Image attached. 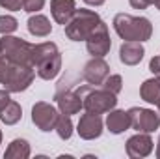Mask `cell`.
I'll use <instances>...</instances> for the list:
<instances>
[{"instance_id":"ac0fdd59","label":"cell","mask_w":160,"mask_h":159,"mask_svg":"<svg viewBox=\"0 0 160 159\" xmlns=\"http://www.w3.org/2000/svg\"><path fill=\"white\" fill-rule=\"evenodd\" d=\"M140 96H142V99L147 101V103H155V105L158 103L160 101V77L158 75H157L155 79H149L142 84Z\"/></svg>"},{"instance_id":"cb8c5ba5","label":"cell","mask_w":160,"mask_h":159,"mask_svg":"<svg viewBox=\"0 0 160 159\" xmlns=\"http://www.w3.org/2000/svg\"><path fill=\"white\" fill-rule=\"evenodd\" d=\"M43 6H45V0H24L22 9L28 13H38L39 9H43Z\"/></svg>"},{"instance_id":"8fae6325","label":"cell","mask_w":160,"mask_h":159,"mask_svg":"<svg viewBox=\"0 0 160 159\" xmlns=\"http://www.w3.org/2000/svg\"><path fill=\"white\" fill-rule=\"evenodd\" d=\"M110 75V66L102 56H93L82 69V79L89 84H102Z\"/></svg>"},{"instance_id":"4fadbf2b","label":"cell","mask_w":160,"mask_h":159,"mask_svg":"<svg viewBox=\"0 0 160 159\" xmlns=\"http://www.w3.org/2000/svg\"><path fill=\"white\" fill-rule=\"evenodd\" d=\"M153 152V139L149 133H138L127 140V154L128 157H145Z\"/></svg>"},{"instance_id":"e0dca14e","label":"cell","mask_w":160,"mask_h":159,"mask_svg":"<svg viewBox=\"0 0 160 159\" xmlns=\"http://www.w3.org/2000/svg\"><path fill=\"white\" fill-rule=\"evenodd\" d=\"M28 32L36 38H45L52 32V25L45 15H32L28 19Z\"/></svg>"},{"instance_id":"52a82bcc","label":"cell","mask_w":160,"mask_h":159,"mask_svg":"<svg viewBox=\"0 0 160 159\" xmlns=\"http://www.w3.org/2000/svg\"><path fill=\"white\" fill-rule=\"evenodd\" d=\"M34 77H36V69L34 68L11 64L9 71H8V77H6V80L2 84L6 86L8 92H22V90H26L32 84Z\"/></svg>"},{"instance_id":"d4e9b609","label":"cell","mask_w":160,"mask_h":159,"mask_svg":"<svg viewBox=\"0 0 160 159\" xmlns=\"http://www.w3.org/2000/svg\"><path fill=\"white\" fill-rule=\"evenodd\" d=\"M24 0H0V6L6 8V9H11V11H19L22 8Z\"/></svg>"},{"instance_id":"30bf717a","label":"cell","mask_w":160,"mask_h":159,"mask_svg":"<svg viewBox=\"0 0 160 159\" xmlns=\"http://www.w3.org/2000/svg\"><path fill=\"white\" fill-rule=\"evenodd\" d=\"M58 118H60V114H58V111L50 103L39 101L32 109V122L39 127L41 131H52L56 127Z\"/></svg>"},{"instance_id":"9c48e42d","label":"cell","mask_w":160,"mask_h":159,"mask_svg":"<svg viewBox=\"0 0 160 159\" xmlns=\"http://www.w3.org/2000/svg\"><path fill=\"white\" fill-rule=\"evenodd\" d=\"M86 47H88V52L91 56H104L110 47H112V41H110V34H108V26L106 23L101 21V25L93 30V34L86 40Z\"/></svg>"},{"instance_id":"603a6c76","label":"cell","mask_w":160,"mask_h":159,"mask_svg":"<svg viewBox=\"0 0 160 159\" xmlns=\"http://www.w3.org/2000/svg\"><path fill=\"white\" fill-rule=\"evenodd\" d=\"M102 84H104L106 90H110L112 94L118 96V94L121 92V86H123V79H121V75H108Z\"/></svg>"},{"instance_id":"7a4b0ae2","label":"cell","mask_w":160,"mask_h":159,"mask_svg":"<svg viewBox=\"0 0 160 159\" xmlns=\"http://www.w3.org/2000/svg\"><path fill=\"white\" fill-rule=\"evenodd\" d=\"M114 30L125 41H147L153 34V25L145 17H132L128 13H118L114 17Z\"/></svg>"},{"instance_id":"277c9868","label":"cell","mask_w":160,"mask_h":159,"mask_svg":"<svg viewBox=\"0 0 160 159\" xmlns=\"http://www.w3.org/2000/svg\"><path fill=\"white\" fill-rule=\"evenodd\" d=\"M77 92L82 97V105L88 112H110L116 105H118V96L112 94L110 90L102 88V90H95L91 86H78Z\"/></svg>"},{"instance_id":"ba28073f","label":"cell","mask_w":160,"mask_h":159,"mask_svg":"<svg viewBox=\"0 0 160 159\" xmlns=\"http://www.w3.org/2000/svg\"><path fill=\"white\" fill-rule=\"evenodd\" d=\"M127 112L130 118V127L138 129L140 133H153L155 129H158L160 112H155L151 109H140V107H132Z\"/></svg>"},{"instance_id":"5b68a950","label":"cell","mask_w":160,"mask_h":159,"mask_svg":"<svg viewBox=\"0 0 160 159\" xmlns=\"http://www.w3.org/2000/svg\"><path fill=\"white\" fill-rule=\"evenodd\" d=\"M32 49L34 45L28 41L21 40V38H13V36H2L0 40V54L9 62V64H17V66H32Z\"/></svg>"},{"instance_id":"4316f807","label":"cell","mask_w":160,"mask_h":159,"mask_svg":"<svg viewBox=\"0 0 160 159\" xmlns=\"http://www.w3.org/2000/svg\"><path fill=\"white\" fill-rule=\"evenodd\" d=\"M149 69H151L155 75H158V77H160V54H158V56H155V58L149 62Z\"/></svg>"},{"instance_id":"7c38bea8","label":"cell","mask_w":160,"mask_h":159,"mask_svg":"<svg viewBox=\"0 0 160 159\" xmlns=\"http://www.w3.org/2000/svg\"><path fill=\"white\" fill-rule=\"evenodd\" d=\"M78 135L86 140H93L97 137H101L102 133V118L101 114L97 112H88L80 116V122H78Z\"/></svg>"},{"instance_id":"8992f818","label":"cell","mask_w":160,"mask_h":159,"mask_svg":"<svg viewBox=\"0 0 160 159\" xmlns=\"http://www.w3.org/2000/svg\"><path fill=\"white\" fill-rule=\"evenodd\" d=\"M71 84H73V82H71L69 77L62 79L58 82L56 96H54V99H56V103H58L62 114H69V116H71V114H77V112H80V109H84L80 94L77 90L71 88Z\"/></svg>"},{"instance_id":"d6a6232c","label":"cell","mask_w":160,"mask_h":159,"mask_svg":"<svg viewBox=\"0 0 160 159\" xmlns=\"http://www.w3.org/2000/svg\"><path fill=\"white\" fill-rule=\"evenodd\" d=\"M0 142H2V133H0Z\"/></svg>"},{"instance_id":"f1b7e54d","label":"cell","mask_w":160,"mask_h":159,"mask_svg":"<svg viewBox=\"0 0 160 159\" xmlns=\"http://www.w3.org/2000/svg\"><path fill=\"white\" fill-rule=\"evenodd\" d=\"M11 101V97H9V92L8 90H0V111L8 105Z\"/></svg>"},{"instance_id":"484cf974","label":"cell","mask_w":160,"mask_h":159,"mask_svg":"<svg viewBox=\"0 0 160 159\" xmlns=\"http://www.w3.org/2000/svg\"><path fill=\"white\" fill-rule=\"evenodd\" d=\"M9 66H11V64H9V62L0 54V82H4V80H6L8 71H9Z\"/></svg>"},{"instance_id":"f546056e","label":"cell","mask_w":160,"mask_h":159,"mask_svg":"<svg viewBox=\"0 0 160 159\" xmlns=\"http://www.w3.org/2000/svg\"><path fill=\"white\" fill-rule=\"evenodd\" d=\"M88 6H102L104 4V0H84Z\"/></svg>"},{"instance_id":"6da1fadb","label":"cell","mask_w":160,"mask_h":159,"mask_svg":"<svg viewBox=\"0 0 160 159\" xmlns=\"http://www.w3.org/2000/svg\"><path fill=\"white\" fill-rule=\"evenodd\" d=\"M32 66L41 79H54L62 69V54L52 41L38 43L32 49Z\"/></svg>"},{"instance_id":"83f0119b","label":"cell","mask_w":160,"mask_h":159,"mask_svg":"<svg viewBox=\"0 0 160 159\" xmlns=\"http://www.w3.org/2000/svg\"><path fill=\"white\" fill-rule=\"evenodd\" d=\"M128 2H130V6L136 8V9H145V8L151 6V0H128Z\"/></svg>"},{"instance_id":"1f68e13d","label":"cell","mask_w":160,"mask_h":159,"mask_svg":"<svg viewBox=\"0 0 160 159\" xmlns=\"http://www.w3.org/2000/svg\"><path fill=\"white\" fill-rule=\"evenodd\" d=\"M151 6H157L160 9V0H151Z\"/></svg>"},{"instance_id":"44dd1931","label":"cell","mask_w":160,"mask_h":159,"mask_svg":"<svg viewBox=\"0 0 160 159\" xmlns=\"http://www.w3.org/2000/svg\"><path fill=\"white\" fill-rule=\"evenodd\" d=\"M56 133H58V137L60 139H63V140H67V139H71V135H73V122H71V116L69 114H60V118L56 122Z\"/></svg>"},{"instance_id":"9a60e30c","label":"cell","mask_w":160,"mask_h":159,"mask_svg":"<svg viewBox=\"0 0 160 159\" xmlns=\"http://www.w3.org/2000/svg\"><path fill=\"white\" fill-rule=\"evenodd\" d=\"M77 6H75V0H50V11H52V17L58 25H67V21L73 17Z\"/></svg>"},{"instance_id":"2e32d148","label":"cell","mask_w":160,"mask_h":159,"mask_svg":"<svg viewBox=\"0 0 160 159\" xmlns=\"http://www.w3.org/2000/svg\"><path fill=\"white\" fill-rule=\"evenodd\" d=\"M106 125H108L110 133H114V135H119L123 131H127L130 127L128 112H125V111H110V114L106 118Z\"/></svg>"},{"instance_id":"4dcf8cb0","label":"cell","mask_w":160,"mask_h":159,"mask_svg":"<svg viewBox=\"0 0 160 159\" xmlns=\"http://www.w3.org/2000/svg\"><path fill=\"white\" fill-rule=\"evenodd\" d=\"M157 157L160 159V137H158V142H157Z\"/></svg>"},{"instance_id":"d6986e66","label":"cell","mask_w":160,"mask_h":159,"mask_svg":"<svg viewBox=\"0 0 160 159\" xmlns=\"http://www.w3.org/2000/svg\"><path fill=\"white\" fill-rule=\"evenodd\" d=\"M30 156V146H28V142L24 140V139H15L9 146H8V150H6V154H4V157L11 159V157H17V159H26Z\"/></svg>"},{"instance_id":"ffe728a7","label":"cell","mask_w":160,"mask_h":159,"mask_svg":"<svg viewBox=\"0 0 160 159\" xmlns=\"http://www.w3.org/2000/svg\"><path fill=\"white\" fill-rule=\"evenodd\" d=\"M22 116V109H21V105L17 103V101H9L2 111H0V120L4 122V123H8V125H13V123H17L19 120Z\"/></svg>"},{"instance_id":"7402d4cb","label":"cell","mask_w":160,"mask_h":159,"mask_svg":"<svg viewBox=\"0 0 160 159\" xmlns=\"http://www.w3.org/2000/svg\"><path fill=\"white\" fill-rule=\"evenodd\" d=\"M17 26H19V23H17L15 17H11V15H0V34L2 36H8V34L15 32Z\"/></svg>"},{"instance_id":"5bb4252c","label":"cell","mask_w":160,"mask_h":159,"mask_svg":"<svg viewBox=\"0 0 160 159\" xmlns=\"http://www.w3.org/2000/svg\"><path fill=\"white\" fill-rule=\"evenodd\" d=\"M143 54H145V49H143L142 41H123L119 49V60L127 66L140 64Z\"/></svg>"},{"instance_id":"3957f363","label":"cell","mask_w":160,"mask_h":159,"mask_svg":"<svg viewBox=\"0 0 160 159\" xmlns=\"http://www.w3.org/2000/svg\"><path fill=\"white\" fill-rule=\"evenodd\" d=\"M101 25V17L91 9H75L73 17L65 25V34L73 41L88 40L93 30Z\"/></svg>"}]
</instances>
